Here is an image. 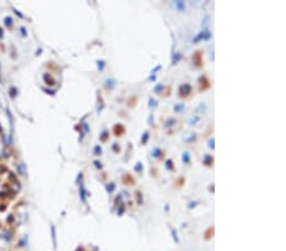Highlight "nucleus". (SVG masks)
Listing matches in <instances>:
<instances>
[{"label": "nucleus", "instance_id": "obj_1", "mask_svg": "<svg viewBox=\"0 0 286 251\" xmlns=\"http://www.w3.org/2000/svg\"><path fill=\"white\" fill-rule=\"evenodd\" d=\"M183 109H184V104H183V103H178L177 105H174V110L177 113H181Z\"/></svg>", "mask_w": 286, "mask_h": 251}, {"label": "nucleus", "instance_id": "obj_3", "mask_svg": "<svg viewBox=\"0 0 286 251\" xmlns=\"http://www.w3.org/2000/svg\"><path fill=\"white\" fill-rule=\"evenodd\" d=\"M183 161H184L186 164L189 162V155H188V152H184V153H183Z\"/></svg>", "mask_w": 286, "mask_h": 251}, {"label": "nucleus", "instance_id": "obj_8", "mask_svg": "<svg viewBox=\"0 0 286 251\" xmlns=\"http://www.w3.org/2000/svg\"><path fill=\"white\" fill-rule=\"evenodd\" d=\"M103 66H104V65H103V61H98V69H99V70H102V69H103Z\"/></svg>", "mask_w": 286, "mask_h": 251}, {"label": "nucleus", "instance_id": "obj_2", "mask_svg": "<svg viewBox=\"0 0 286 251\" xmlns=\"http://www.w3.org/2000/svg\"><path fill=\"white\" fill-rule=\"evenodd\" d=\"M174 5L177 6V8L179 9V10H182V9H184V4H183V3H181V1H175V3H174Z\"/></svg>", "mask_w": 286, "mask_h": 251}, {"label": "nucleus", "instance_id": "obj_7", "mask_svg": "<svg viewBox=\"0 0 286 251\" xmlns=\"http://www.w3.org/2000/svg\"><path fill=\"white\" fill-rule=\"evenodd\" d=\"M159 152H160V150H159V149H155V151H154V153H153V155H154L155 157H158V156H159Z\"/></svg>", "mask_w": 286, "mask_h": 251}, {"label": "nucleus", "instance_id": "obj_6", "mask_svg": "<svg viewBox=\"0 0 286 251\" xmlns=\"http://www.w3.org/2000/svg\"><path fill=\"white\" fill-rule=\"evenodd\" d=\"M5 24L6 25H10L12 24V19L10 18H5Z\"/></svg>", "mask_w": 286, "mask_h": 251}, {"label": "nucleus", "instance_id": "obj_4", "mask_svg": "<svg viewBox=\"0 0 286 251\" xmlns=\"http://www.w3.org/2000/svg\"><path fill=\"white\" fill-rule=\"evenodd\" d=\"M52 239H54V249H56V235H55V228L52 227Z\"/></svg>", "mask_w": 286, "mask_h": 251}, {"label": "nucleus", "instance_id": "obj_5", "mask_svg": "<svg viewBox=\"0 0 286 251\" xmlns=\"http://www.w3.org/2000/svg\"><path fill=\"white\" fill-rule=\"evenodd\" d=\"M94 152H95V155H101V152H102L101 147H99V146H95V149H94Z\"/></svg>", "mask_w": 286, "mask_h": 251}, {"label": "nucleus", "instance_id": "obj_9", "mask_svg": "<svg viewBox=\"0 0 286 251\" xmlns=\"http://www.w3.org/2000/svg\"><path fill=\"white\" fill-rule=\"evenodd\" d=\"M148 132H145V135H144V138H142V143H145L146 142V140H148Z\"/></svg>", "mask_w": 286, "mask_h": 251}, {"label": "nucleus", "instance_id": "obj_10", "mask_svg": "<svg viewBox=\"0 0 286 251\" xmlns=\"http://www.w3.org/2000/svg\"><path fill=\"white\" fill-rule=\"evenodd\" d=\"M160 89H162V85H158L157 88H155V93H158V91H159V90H160Z\"/></svg>", "mask_w": 286, "mask_h": 251}]
</instances>
